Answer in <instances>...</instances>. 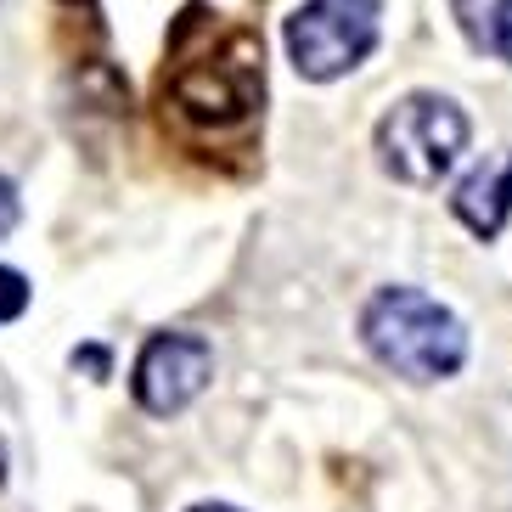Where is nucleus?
Here are the masks:
<instances>
[{
	"label": "nucleus",
	"instance_id": "nucleus-1",
	"mask_svg": "<svg viewBox=\"0 0 512 512\" xmlns=\"http://www.w3.org/2000/svg\"><path fill=\"white\" fill-rule=\"evenodd\" d=\"M361 338L406 383H439L456 377L467 361V327L456 310L428 299L422 287H377L361 310Z\"/></svg>",
	"mask_w": 512,
	"mask_h": 512
},
{
	"label": "nucleus",
	"instance_id": "nucleus-2",
	"mask_svg": "<svg viewBox=\"0 0 512 512\" xmlns=\"http://www.w3.org/2000/svg\"><path fill=\"white\" fill-rule=\"evenodd\" d=\"M473 124L451 96L417 91L406 102H394L377 124V158L394 181L406 186H439L456 169V158L467 152Z\"/></svg>",
	"mask_w": 512,
	"mask_h": 512
},
{
	"label": "nucleus",
	"instance_id": "nucleus-3",
	"mask_svg": "<svg viewBox=\"0 0 512 512\" xmlns=\"http://www.w3.org/2000/svg\"><path fill=\"white\" fill-rule=\"evenodd\" d=\"M383 6L377 0H304L287 17V57L304 79H344L377 51Z\"/></svg>",
	"mask_w": 512,
	"mask_h": 512
},
{
	"label": "nucleus",
	"instance_id": "nucleus-4",
	"mask_svg": "<svg viewBox=\"0 0 512 512\" xmlns=\"http://www.w3.org/2000/svg\"><path fill=\"white\" fill-rule=\"evenodd\" d=\"M169 91H175L186 119L231 124L254 107L259 91H265V51H259V40H248V34H231L214 57L186 62Z\"/></svg>",
	"mask_w": 512,
	"mask_h": 512
},
{
	"label": "nucleus",
	"instance_id": "nucleus-5",
	"mask_svg": "<svg viewBox=\"0 0 512 512\" xmlns=\"http://www.w3.org/2000/svg\"><path fill=\"white\" fill-rule=\"evenodd\" d=\"M214 377V349L192 332H158L147 338L136 355V372H130V389H136V406L152 417H175L209 389Z\"/></svg>",
	"mask_w": 512,
	"mask_h": 512
},
{
	"label": "nucleus",
	"instance_id": "nucleus-6",
	"mask_svg": "<svg viewBox=\"0 0 512 512\" xmlns=\"http://www.w3.org/2000/svg\"><path fill=\"white\" fill-rule=\"evenodd\" d=\"M451 209H456V220L484 242L507 226L512 220V147L490 152L479 169H467L456 197H451Z\"/></svg>",
	"mask_w": 512,
	"mask_h": 512
},
{
	"label": "nucleus",
	"instance_id": "nucleus-7",
	"mask_svg": "<svg viewBox=\"0 0 512 512\" xmlns=\"http://www.w3.org/2000/svg\"><path fill=\"white\" fill-rule=\"evenodd\" d=\"M451 17L473 51L512 62V0H451Z\"/></svg>",
	"mask_w": 512,
	"mask_h": 512
},
{
	"label": "nucleus",
	"instance_id": "nucleus-8",
	"mask_svg": "<svg viewBox=\"0 0 512 512\" xmlns=\"http://www.w3.org/2000/svg\"><path fill=\"white\" fill-rule=\"evenodd\" d=\"M23 310H29V282H23L12 265H0V327H6V321H17Z\"/></svg>",
	"mask_w": 512,
	"mask_h": 512
},
{
	"label": "nucleus",
	"instance_id": "nucleus-9",
	"mask_svg": "<svg viewBox=\"0 0 512 512\" xmlns=\"http://www.w3.org/2000/svg\"><path fill=\"white\" fill-rule=\"evenodd\" d=\"M17 226V192H12V181L0 175V237Z\"/></svg>",
	"mask_w": 512,
	"mask_h": 512
},
{
	"label": "nucleus",
	"instance_id": "nucleus-10",
	"mask_svg": "<svg viewBox=\"0 0 512 512\" xmlns=\"http://www.w3.org/2000/svg\"><path fill=\"white\" fill-rule=\"evenodd\" d=\"M192 512H237V507H192Z\"/></svg>",
	"mask_w": 512,
	"mask_h": 512
}]
</instances>
